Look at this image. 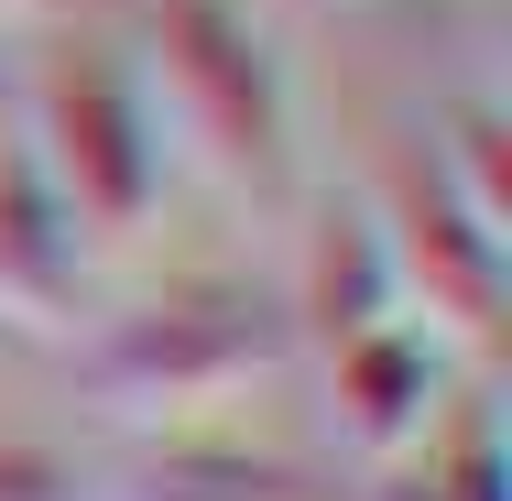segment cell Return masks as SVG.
<instances>
[{
	"mask_svg": "<svg viewBox=\"0 0 512 501\" xmlns=\"http://www.w3.org/2000/svg\"><path fill=\"white\" fill-rule=\"evenodd\" d=\"M0 501H88L77 458L44 447V436H0Z\"/></svg>",
	"mask_w": 512,
	"mask_h": 501,
	"instance_id": "cell-11",
	"label": "cell"
},
{
	"mask_svg": "<svg viewBox=\"0 0 512 501\" xmlns=\"http://www.w3.org/2000/svg\"><path fill=\"white\" fill-rule=\"evenodd\" d=\"M447 393H458V382H447V338L414 327V316L349 338V349H327V425H338V447L371 458V469L414 458V447L436 436Z\"/></svg>",
	"mask_w": 512,
	"mask_h": 501,
	"instance_id": "cell-5",
	"label": "cell"
},
{
	"mask_svg": "<svg viewBox=\"0 0 512 501\" xmlns=\"http://www.w3.org/2000/svg\"><path fill=\"white\" fill-rule=\"evenodd\" d=\"M295 360V327L284 305L240 273H186L164 295H142L131 316H109L88 338V403L109 425H142V436H175V425H207L240 393H262L273 371Z\"/></svg>",
	"mask_w": 512,
	"mask_h": 501,
	"instance_id": "cell-2",
	"label": "cell"
},
{
	"mask_svg": "<svg viewBox=\"0 0 512 501\" xmlns=\"http://www.w3.org/2000/svg\"><path fill=\"white\" fill-rule=\"evenodd\" d=\"M109 501H327L316 469L273 458V447H240V436H207V425H175L153 447L120 458Z\"/></svg>",
	"mask_w": 512,
	"mask_h": 501,
	"instance_id": "cell-8",
	"label": "cell"
},
{
	"mask_svg": "<svg viewBox=\"0 0 512 501\" xmlns=\"http://www.w3.org/2000/svg\"><path fill=\"white\" fill-rule=\"evenodd\" d=\"M44 175V197L77 218V240H142L153 207H164V120L142 66L99 44V33H55L33 66H22V131H11Z\"/></svg>",
	"mask_w": 512,
	"mask_h": 501,
	"instance_id": "cell-3",
	"label": "cell"
},
{
	"mask_svg": "<svg viewBox=\"0 0 512 501\" xmlns=\"http://www.w3.org/2000/svg\"><path fill=\"white\" fill-rule=\"evenodd\" d=\"M360 207H371V229H382V251H393V284H404L414 327H436V338H458V349H491L502 316H512V251L447 197V175L425 164V142H404Z\"/></svg>",
	"mask_w": 512,
	"mask_h": 501,
	"instance_id": "cell-4",
	"label": "cell"
},
{
	"mask_svg": "<svg viewBox=\"0 0 512 501\" xmlns=\"http://www.w3.org/2000/svg\"><path fill=\"white\" fill-rule=\"evenodd\" d=\"M425 164L447 175V197L469 207L491 240L512 251V120L491 99H458L447 120H436V142H425Z\"/></svg>",
	"mask_w": 512,
	"mask_h": 501,
	"instance_id": "cell-10",
	"label": "cell"
},
{
	"mask_svg": "<svg viewBox=\"0 0 512 501\" xmlns=\"http://www.w3.org/2000/svg\"><path fill=\"white\" fill-rule=\"evenodd\" d=\"M0 11H22V0H0Z\"/></svg>",
	"mask_w": 512,
	"mask_h": 501,
	"instance_id": "cell-12",
	"label": "cell"
},
{
	"mask_svg": "<svg viewBox=\"0 0 512 501\" xmlns=\"http://www.w3.org/2000/svg\"><path fill=\"white\" fill-rule=\"evenodd\" d=\"M77 316H88V240H77L66 207L44 197L33 153L0 142V327L77 338Z\"/></svg>",
	"mask_w": 512,
	"mask_h": 501,
	"instance_id": "cell-6",
	"label": "cell"
},
{
	"mask_svg": "<svg viewBox=\"0 0 512 501\" xmlns=\"http://www.w3.org/2000/svg\"><path fill=\"white\" fill-rule=\"evenodd\" d=\"M142 88H153V120L197 153L229 197H251V207L306 197L295 77H284L273 33L251 22V0H153V22H142Z\"/></svg>",
	"mask_w": 512,
	"mask_h": 501,
	"instance_id": "cell-1",
	"label": "cell"
},
{
	"mask_svg": "<svg viewBox=\"0 0 512 501\" xmlns=\"http://www.w3.org/2000/svg\"><path fill=\"white\" fill-rule=\"evenodd\" d=\"M393 316H404V284H393V251H382L371 207L327 197L306 218V262H295L284 327H306L316 349H349V338H371V327H393Z\"/></svg>",
	"mask_w": 512,
	"mask_h": 501,
	"instance_id": "cell-7",
	"label": "cell"
},
{
	"mask_svg": "<svg viewBox=\"0 0 512 501\" xmlns=\"http://www.w3.org/2000/svg\"><path fill=\"white\" fill-rule=\"evenodd\" d=\"M382 501H512V447H502V414H491L480 382L447 393L436 436L382 469Z\"/></svg>",
	"mask_w": 512,
	"mask_h": 501,
	"instance_id": "cell-9",
	"label": "cell"
}]
</instances>
